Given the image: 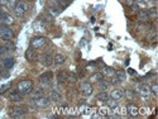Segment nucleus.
Instances as JSON below:
<instances>
[{
  "mask_svg": "<svg viewBox=\"0 0 158 119\" xmlns=\"http://www.w3.org/2000/svg\"><path fill=\"white\" fill-rule=\"evenodd\" d=\"M138 93H139L141 96H143V98H147V96H149V94H151V86H148V85H139Z\"/></svg>",
  "mask_w": 158,
  "mask_h": 119,
  "instance_id": "obj_14",
  "label": "nucleus"
},
{
  "mask_svg": "<svg viewBox=\"0 0 158 119\" xmlns=\"http://www.w3.org/2000/svg\"><path fill=\"white\" fill-rule=\"evenodd\" d=\"M125 110H126V113H128L129 115H132V117H137V115L139 114V109H138V106H135L133 103H129Z\"/></svg>",
  "mask_w": 158,
  "mask_h": 119,
  "instance_id": "obj_13",
  "label": "nucleus"
},
{
  "mask_svg": "<svg viewBox=\"0 0 158 119\" xmlns=\"http://www.w3.org/2000/svg\"><path fill=\"white\" fill-rule=\"evenodd\" d=\"M114 76L117 77L120 82H123V81H125V79H126V75H125V71H123V70H117L115 71V73H114Z\"/></svg>",
  "mask_w": 158,
  "mask_h": 119,
  "instance_id": "obj_20",
  "label": "nucleus"
},
{
  "mask_svg": "<svg viewBox=\"0 0 158 119\" xmlns=\"http://www.w3.org/2000/svg\"><path fill=\"white\" fill-rule=\"evenodd\" d=\"M65 61H66V57L63 55H61V53H57V55L53 57V62L56 65H63V63H65Z\"/></svg>",
  "mask_w": 158,
  "mask_h": 119,
  "instance_id": "obj_23",
  "label": "nucleus"
},
{
  "mask_svg": "<svg viewBox=\"0 0 158 119\" xmlns=\"http://www.w3.org/2000/svg\"><path fill=\"white\" fill-rule=\"evenodd\" d=\"M38 61L43 65V66H51L52 63H53V56L51 55V53H43V55H40L38 57Z\"/></svg>",
  "mask_w": 158,
  "mask_h": 119,
  "instance_id": "obj_9",
  "label": "nucleus"
},
{
  "mask_svg": "<svg viewBox=\"0 0 158 119\" xmlns=\"http://www.w3.org/2000/svg\"><path fill=\"white\" fill-rule=\"evenodd\" d=\"M151 93H152L153 95H157V94H158V85H157V84H153V85L151 86Z\"/></svg>",
  "mask_w": 158,
  "mask_h": 119,
  "instance_id": "obj_33",
  "label": "nucleus"
},
{
  "mask_svg": "<svg viewBox=\"0 0 158 119\" xmlns=\"http://www.w3.org/2000/svg\"><path fill=\"white\" fill-rule=\"evenodd\" d=\"M109 86H110V82H109V81H106V80H104V79H102V80H100V81H99V89H100V90L106 91Z\"/></svg>",
  "mask_w": 158,
  "mask_h": 119,
  "instance_id": "obj_26",
  "label": "nucleus"
},
{
  "mask_svg": "<svg viewBox=\"0 0 158 119\" xmlns=\"http://www.w3.org/2000/svg\"><path fill=\"white\" fill-rule=\"evenodd\" d=\"M96 99H98V100H100V101H108V100H109V95H108V93H106V91L101 90L100 93H98Z\"/></svg>",
  "mask_w": 158,
  "mask_h": 119,
  "instance_id": "obj_21",
  "label": "nucleus"
},
{
  "mask_svg": "<svg viewBox=\"0 0 158 119\" xmlns=\"http://www.w3.org/2000/svg\"><path fill=\"white\" fill-rule=\"evenodd\" d=\"M68 80V72L67 71H60L57 73V81L58 82H66Z\"/></svg>",
  "mask_w": 158,
  "mask_h": 119,
  "instance_id": "obj_17",
  "label": "nucleus"
},
{
  "mask_svg": "<svg viewBox=\"0 0 158 119\" xmlns=\"http://www.w3.org/2000/svg\"><path fill=\"white\" fill-rule=\"evenodd\" d=\"M27 113H28V109L24 105H15L10 109V117H13V118H22Z\"/></svg>",
  "mask_w": 158,
  "mask_h": 119,
  "instance_id": "obj_3",
  "label": "nucleus"
},
{
  "mask_svg": "<svg viewBox=\"0 0 158 119\" xmlns=\"http://www.w3.org/2000/svg\"><path fill=\"white\" fill-rule=\"evenodd\" d=\"M9 88H10V84H9V82H8L6 85H2V86H0V93H2V94H3V93H5Z\"/></svg>",
  "mask_w": 158,
  "mask_h": 119,
  "instance_id": "obj_34",
  "label": "nucleus"
},
{
  "mask_svg": "<svg viewBox=\"0 0 158 119\" xmlns=\"http://www.w3.org/2000/svg\"><path fill=\"white\" fill-rule=\"evenodd\" d=\"M13 10H14V14L17 17H23L27 13V10H28V5H27L25 2L20 0V2H17L15 6L13 8Z\"/></svg>",
  "mask_w": 158,
  "mask_h": 119,
  "instance_id": "obj_5",
  "label": "nucleus"
},
{
  "mask_svg": "<svg viewBox=\"0 0 158 119\" xmlns=\"http://www.w3.org/2000/svg\"><path fill=\"white\" fill-rule=\"evenodd\" d=\"M67 81H70V82H72V84H76V82L79 81L77 75H76L75 72H70V73H68V80H67Z\"/></svg>",
  "mask_w": 158,
  "mask_h": 119,
  "instance_id": "obj_28",
  "label": "nucleus"
},
{
  "mask_svg": "<svg viewBox=\"0 0 158 119\" xmlns=\"http://www.w3.org/2000/svg\"><path fill=\"white\" fill-rule=\"evenodd\" d=\"M109 96H110L111 99H114V100H120L123 96H124V90H121V89H114L110 93Z\"/></svg>",
  "mask_w": 158,
  "mask_h": 119,
  "instance_id": "obj_15",
  "label": "nucleus"
},
{
  "mask_svg": "<svg viewBox=\"0 0 158 119\" xmlns=\"http://www.w3.org/2000/svg\"><path fill=\"white\" fill-rule=\"evenodd\" d=\"M0 72H2V67H0Z\"/></svg>",
  "mask_w": 158,
  "mask_h": 119,
  "instance_id": "obj_41",
  "label": "nucleus"
},
{
  "mask_svg": "<svg viewBox=\"0 0 158 119\" xmlns=\"http://www.w3.org/2000/svg\"><path fill=\"white\" fill-rule=\"evenodd\" d=\"M47 42H48V39H47L46 37H43V36H37V37L32 38V41H30V47H33L34 50H39V48H42L43 46H46Z\"/></svg>",
  "mask_w": 158,
  "mask_h": 119,
  "instance_id": "obj_4",
  "label": "nucleus"
},
{
  "mask_svg": "<svg viewBox=\"0 0 158 119\" xmlns=\"http://www.w3.org/2000/svg\"><path fill=\"white\" fill-rule=\"evenodd\" d=\"M8 52V47L6 46H2L0 47V61H2L4 58V55Z\"/></svg>",
  "mask_w": 158,
  "mask_h": 119,
  "instance_id": "obj_31",
  "label": "nucleus"
},
{
  "mask_svg": "<svg viewBox=\"0 0 158 119\" xmlns=\"http://www.w3.org/2000/svg\"><path fill=\"white\" fill-rule=\"evenodd\" d=\"M42 95H43V91H42V90H36L34 93H33V95H32V99H38V98H40V96Z\"/></svg>",
  "mask_w": 158,
  "mask_h": 119,
  "instance_id": "obj_32",
  "label": "nucleus"
},
{
  "mask_svg": "<svg viewBox=\"0 0 158 119\" xmlns=\"http://www.w3.org/2000/svg\"><path fill=\"white\" fill-rule=\"evenodd\" d=\"M52 82V72L46 71L44 73H42L39 76V84L43 86V88H49Z\"/></svg>",
  "mask_w": 158,
  "mask_h": 119,
  "instance_id": "obj_7",
  "label": "nucleus"
},
{
  "mask_svg": "<svg viewBox=\"0 0 158 119\" xmlns=\"http://www.w3.org/2000/svg\"><path fill=\"white\" fill-rule=\"evenodd\" d=\"M4 67L5 69H12L13 66H14V58L13 57H6V58H4Z\"/></svg>",
  "mask_w": 158,
  "mask_h": 119,
  "instance_id": "obj_24",
  "label": "nucleus"
},
{
  "mask_svg": "<svg viewBox=\"0 0 158 119\" xmlns=\"http://www.w3.org/2000/svg\"><path fill=\"white\" fill-rule=\"evenodd\" d=\"M14 23V18L8 14L6 12H3L0 14V24H4V26H12Z\"/></svg>",
  "mask_w": 158,
  "mask_h": 119,
  "instance_id": "obj_10",
  "label": "nucleus"
},
{
  "mask_svg": "<svg viewBox=\"0 0 158 119\" xmlns=\"http://www.w3.org/2000/svg\"><path fill=\"white\" fill-rule=\"evenodd\" d=\"M138 20L142 22V23H147V22L149 20L148 12H145V10H141V12L138 13Z\"/></svg>",
  "mask_w": 158,
  "mask_h": 119,
  "instance_id": "obj_18",
  "label": "nucleus"
},
{
  "mask_svg": "<svg viewBox=\"0 0 158 119\" xmlns=\"http://www.w3.org/2000/svg\"><path fill=\"white\" fill-rule=\"evenodd\" d=\"M32 103H33V105H36L37 108H42V109H43V108H47L48 105H49V103H51V99L48 98V96H44V95H42L40 98H38V99H32L30 100Z\"/></svg>",
  "mask_w": 158,
  "mask_h": 119,
  "instance_id": "obj_6",
  "label": "nucleus"
},
{
  "mask_svg": "<svg viewBox=\"0 0 158 119\" xmlns=\"http://www.w3.org/2000/svg\"><path fill=\"white\" fill-rule=\"evenodd\" d=\"M148 15H149V19L157 18V9H156V8H151V9L148 10Z\"/></svg>",
  "mask_w": 158,
  "mask_h": 119,
  "instance_id": "obj_30",
  "label": "nucleus"
},
{
  "mask_svg": "<svg viewBox=\"0 0 158 119\" xmlns=\"http://www.w3.org/2000/svg\"><path fill=\"white\" fill-rule=\"evenodd\" d=\"M68 2H73V0H68Z\"/></svg>",
  "mask_w": 158,
  "mask_h": 119,
  "instance_id": "obj_42",
  "label": "nucleus"
},
{
  "mask_svg": "<svg viewBox=\"0 0 158 119\" xmlns=\"http://www.w3.org/2000/svg\"><path fill=\"white\" fill-rule=\"evenodd\" d=\"M17 90L20 94H24V95L32 93V90H33V81H32V80H22V81H19L18 85H17Z\"/></svg>",
  "mask_w": 158,
  "mask_h": 119,
  "instance_id": "obj_1",
  "label": "nucleus"
},
{
  "mask_svg": "<svg viewBox=\"0 0 158 119\" xmlns=\"http://www.w3.org/2000/svg\"><path fill=\"white\" fill-rule=\"evenodd\" d=\"M108 105H109V108L110 109H118V106H119V103H118V100H114V99H111V100H108Z\"/></svg>",
  "mask_w": 158,
  "mask_h": 119,
  "instance_id": "obj_29",
  "label": "nucleus"
},
{
  "mask_svg": "<svg viewBox=\"0 0 158 119\" xmlns=\"http://www.w3.org/2000/svg\"><path fill=\"white\" fill-rule=\"evenodd\" d=\"M49 99H51V101H61V100H62V98H61V94H60L58 91H56V90L51 91Z\"/></svg>",
  "mask_w": 158,
  "mask_h": 119,
  "instance_id": "obj_22",
  "label": "nucleus"
},
{
  "mask_svg": "<svg viewBox=\"0 0 158 119\" xmlns=\"http://www.w3.org/2000/svg\"><path fill=\"white\" fill-rule=\"evenodd\" d=\"M6 4H8V0H0V6H6Z\"/></svg>",
  "mask_w": 158,
  "mask_h": 119,
  "instance_id": "obj_38",
  "label": "nucleus"
},
{
  "mask_svg": "<svg viewBox=\"0 0 158 119\" xmlns=\"http://www.w3.org/2000/svg\"><path fill=\"white\" fill-rule=\"evenodd\" d=\"M14 37V32L9 26L0 24V39L3 41H10Z\"/></svg>",
  "mask_w": 158,
  "mask_h": 119,
  "instance_id": "obj_2",
  "label": "nucleus"
},
{
  "mask_svg": "<svg viewBox=\"0 0 158 119\" xmlns=\"http://www.w3.org/2000/svg\"><path fill=\"white\" fill-rule=\"evenodd\" d=\"M125 95L128 96L129 99H133V98H134V94H133V91H132V90H126V91H125Z\"/></svg>",
  "mask_w": 158,
  "mask_h": 119,
  "instance_id": "obj_36",
  "label": "nucleus"
},
{
  "mask_svg": "<svg viewBox=\"0 0 158 119\" xmlns=\"http://www.w3.org/2000/svg\"><path fill=\"white\" fill-rule=\"evenodd\" d=\"M33 30L34 32H38V33H43L46 32V23L43 20H36L33 23Z\"/></svg>",
  "mask_w": 158,
  "mask_h": 119,
  "instance_id": "obj_11",
  "label": "nucleus"
},
{
  "mask_svg": "<svg viewBox=\"0 0 158 119\" xmlns=\"http://www.w3.org/2000/svg\"><path fill=\"white\" fill-rule=\"evenodd\" d=\"M80 90H81V93L85 95V96H90V95H92L94 88H92L91 82H89V81H82L81 85H80Z\"/></svg>",
  "mask_w": 158,
  "mask_h": 119,
  "instance_id": "obj_8",
  "label": "nucleus"
},
{
  "mask_svg": "<svg viewBox=\"0 0 158 119\" xmlns=\"http://www.w3.org/2000/svg\"><path fill=\"white\" fill-rule=\"evenodd\" d=\"M15 4H17V0H8V4H6V6L13 9V8L15 6Z\"/></svg>",
  "mask_w": 158,
  "mask_h": 119,
  "instance_id": "obj_35",
  "label": "nucleus"
},
{
  "mask_svg": "<svg viewBox=\"0 0 158 119\" xmlns=\"http://www.w3.org/2000/svg\"><path fill=\"white\" fill-rule=\"evenodd\" d=\"M9 99L12 101H22L23 94H20L18 90H13V91H10V94H9Z\"/></svg>",
  "mask_w": 158,
  "mask_h": 119,
  "instance_id": "obj_16",
  "label": "nucleus"
},
{
  "mask_svg": "<svg viewBox=\"0 0 158 119\" xmlns=\"http://www.w3.org/2000/svg\"><path fill=\"white\" fill-rule=\"evenodd\" d=\"M25 58L28 60V61H30V62H33V61H36L38 57H37V52H36V50L33 48V47H29L28 50H27V52H25Z\"/></svg>",
  "mask_w": 158,
  "mask_h": 119,
  "instance_id": "obj_12",
  "label": "nucleus"
},
{
  "mask_svg": "<svg viewBox=\"0 0 158 119\" xmlns=\"http://www.w3.org/2000/svg\"><path fill=\"white\" fill-rule=\"evenodd\" d=\"M61 12H62V8L61 6H49L48 8V13L52 17H57L58 14H61Z\"/></svg>",
  "mask_w": 158,
  "mask_h": 119,
  "instance_id": "obj_19",
  "label": "nucleus"
},
{
  "mask_svg": "<svg viewBox=\"0 0 158 119\" xmlns=\"http://www.w3.org/2000/svg\"><path fill=\"white\" fill-rule=\"evenodd\" d=\"M102 79H104L102 72H95V73H92V75H91L90 81H96V82H99V81H100V80H102Z\"/></svg>",
  "mask_w": 158,
  "mask_h": 119,
  "instance_id": "obj_25",
  "label": "nucleus"
},
{
  "mask_svg": "<svg viewBox=\"0 0 158 119\" xmlns=\"http://www.w3.org/2000/svg\"><path fill=\"white\" fill-rule=\"evenodd\" d=\"M128 72H129L130 75H135V71H134L133 69H129V70H128Z\"/></svg>",
  "mask_w": 158,
  "mask_h": 119,
  "instance_id": "obj_40",
  "label": "nucleus"
},
{
  "mask_svg": "<svg viewBox=\"0 0 158 119\" xmlns=\"http://www.w3.org/2000/svg\"><path fill=\"white\" fill-rule=\"evenodd\" d=\"M114 73H115V70L113 67H109V66L104 67V72H102L104 76H114Z\"/></svg>",
  "mask_w": 158,
  "mask_h": 119,
  "instance_id": "obj_27",
  "label": "nucleus"
},
{
  "mask_svg": "<svg viewBox=\"0 0 158 119\" xmlns=\"http://www.w3.org/2000/svg\"><path fill=\"white\" fill-rule=\"evenodd\" d=\"M110 84H111V85H119V84H120V81H119L117 77H114V79L111 80V82H110Z\"/></svg>",
  "mask_w": 158,
  "mask_h": 119,
  "instance_id": "obj_37",
  "label": "nucleus"
},
{
  "mask_svg": "<svg viewBox=\"0 0 158 119\" xmlns=\"http://www.w3.org/2000/svg\"><path fill=\"white\" fill-rule=\"evenodd\" d=\"M125 3H126V4H128V5L130 6V5L134 3V0H125Z\"/></svg>",
  "mask_w": 158,
  "mask_h": 119,
  "instance_id": "obj_39",
  "label": "nucleus"
}]
</instances>
